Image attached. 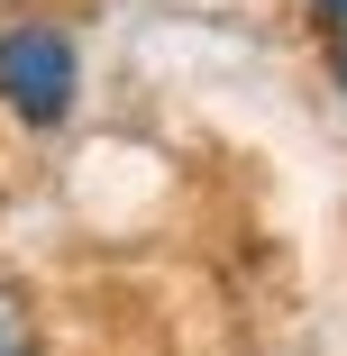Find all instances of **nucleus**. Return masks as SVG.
I'll return each instance as SVG.
<instances>
[{"label": "nucleus", "mask_w": 347, "mask_h": 356, "mask_svg": "<svg viewBox=\"0 0 347 356\" xmlns=\"http://www.w3.org/2000/svg\"><path fill=\"white\" fill-rule=\"evenodd\" d=\"M0 101H10V119L28 128H64L83 101V55L74 37H64L55 19H19L10 37H0Z\"/></svg>", "instance_id": "obj_1"}, {"label": "nucleus", "mask_w": 347, "mask_h": 356, "mask_svg": "<svg viewBox=\"0 0 347 356\" xmlns=\"http://www.w3.org/2000/svg\"><path fill=\"white\" fill-rule=\"evenodd\" d=\"M0 356H37V311L19 283H0Z\"/></svg>", "instance_id": "obj_2"}, {"label": "nucleus", "mask_w": 347, "mask_h": 356, "mask_svg": "<svg viewBox=\"0 0 347 356\" xmlns=\"http://www.w3.org/2000/svg\"><path fill=\"white\" fill-rule=\"evenodd\" d=\"M311 19H320V28L338 37V28H347V0H311Z\"/></svg>", "instance_id": "obj_3"}, {"label": "nucleus", "mask_w": 347, "mask_h": 356, "mask_svg": "<svg viewBox=\"0 0 347 356\" xmlns=\"http://www.w3.org/2000/svg\"><path fill=\"white\" fill-rule=\"evenodd\" d=\"M329 74H338V92H347V28L329 37Z\"/></svg>", "instance_id": "obj_4"}]
</instances>
